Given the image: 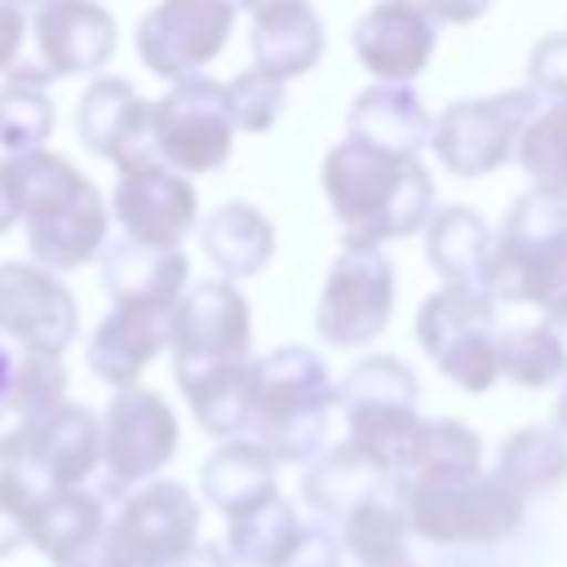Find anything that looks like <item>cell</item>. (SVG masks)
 I'll list each match as a JSON object with an SVG mask.
<instances>
[{"label":"cell","mask_w":567,"mask_h":567,"mask_svg":"<svg viewBox=\"0 0 567 567\" xmlns=\"http://www.w3.org/2000/svg\"><path fill=\"white\" fill-rule=\"evenodd\" d=\"M496 474L518 496H545L567 478V434L558 425H523L496 452Z\"/></svg>","instance_id":"836d02e7"},{"label":"cell","mask_w":567,"mask_h":567,"mask_svg":"<svg viewBox=\"0 0 567 567\" xmlns=\"http://www.w3.org/2000/svg\"><path fill=\"white\" fill-rule=\"evenodd\" d=\"M536 106H540V97L532 89L452 102V106H443V115H434L430 146L447 173L483 177V173L501 168L505 159H514V142Z\"/></svg>","instance_id":"8fae6325"},{"label":"cell","mask_w":567,"mask_h":567,"mask_svg":"<svg viewBox=\"0 0 567 567\" xmlns=\"http://www.w3.org/2000/svg\"><path fill=\"white\" fill-rule=\"evenodd\" d=\"M350 44H354L363 71H372L377 80L412 84L434 58L439 22L430 18V9L421 0H381L354 22Z\"/></svg>","instance_id":"ac0fdd59"},{"label":"cell","mask_w":567,"mask_h":567,"mask_svg":"<svg viewBox=\"0 0 567 567\" xmlns=\"http://www.w3.org/2000/svg\"><path fill=\"white\" fill-rule=\"evenodd\" d=\"M102 425V483L124 496L128 487L155 478L173 452H177V416L164 403V394L142 390V385H124L115 390V399L106 403Z\"/></svg>","instance_id":"7c38bea8"},{"label":"cell","mask_w":567,"mask_h":567,"mask_svg":"<svg viewBox=\"0 0 567 567\" xmlns=\"http://www.w3.org/2000/svg\"><path fill=\"white\" fill-rule=\"evenodd\" d=\"M394 315V266L363 244H346L332 261L319 306L315 332L328 346H368L385 332Z\"/></svg>","instance_id":"4fadbf2b"},{"label":"cell","mask_w":567,"mask_h":567,"mask_svg":"<svg viewBox=\"0 0 567 567\" xmlns=\"http://www.w3.org/2000/svg\"><path fill=\"white\" fill-rule=\"evenodd\" d=\"M554 425L567 434V385H563V394H558V403H554Z\"/></svg>","instance_id":"681fc988"},{"label":"cell","mask_w":567,"mask_h":567,"mask_svg":"<svg viewBox=\"0 0 567 567\" xmlns=\"http://www.w3.org/2000/svg\"><path fill=\"white\" fill-rule=\"evenodd\" d=\"M22 350H27V346H18V341L0 337V390H4V385H9V377L18 372V359H22Z\"/></svg>","instance_id":"c3c4849f"},{"label":"cell","mask_w":567,"mask_h":567,"mask_svg":"<svg viewBox=\"0 0 567 567\" xmlns=\"http://www.w3.org/2000/svg\"><path fill=\"white\" fill-rule=\"evenodd\" d=\"M102 288L115 306H151L173 310L182 288L190 284V261L182 248H155L137 239L102 244Z\"/></svg>","instance_id":"7402d4cb"},{"label":"cell","mask_w":567,"mask_h":567,"mask_svg":"<svg viewBox=\"0 0 567 567\" xmlns=\"http://www.w3.org/2000/svg\"><path fill=\"white\" fill-rule=\"evenodd\" d=\"M563 248H567V199L532 186L509 204L501 235H492L478 288L492 301L545 306L554 297V266Z\"/></svg>","instance_id":"5b68a950"},{"label":"cell","mask_w":567,"mask_h":567,"mask_svg":"<svg viewBox=\"0 0 567 567\" xmlns=\"http://www.w3.org/2000/svg\"><path fill=\"white\" fill-rule=\"evenodd\" d=\"M0 337L62 354L80 337L75 292L40 261H0Z\"/></svg>","instance_id":"9a60e30c"},{"label":"cell","mask_w":567,"mask_h":567,"mask_svg":"<svg viewBox=\"0 0 567 567\" xmlns=\"http://www.w3.org/2000/svg\"><path fill=\"white\" fill-rule=\"evenodd\" d=\"M13 221H18V199H13V186H9V173L0 159V235L13 230Z\"/></svg>","instance_id":"7dc6e473"},{"label":"cell","mask_w":567,"mask_h":567,"mask_svg":"<svg viewBox=\"0 0 567 567\" xmlns=\"http://www.w3.org/2000/svg\"><path fill=\"white\" fill-rule=\"evenodd\" d=\"M252 66L292 80L323 58V22L310 0H275L252 13Z\"/></svg>","instance_id":"4316f807"},{"label":"cell","mask_w":567,"mask_h":567,"mask_svg":"<svg viewBox=\"0 0 567 567\" xmlns=\"http://www.w3.org/2000/svg\"><path fill=\"white\" fill-rule=\"evenodd\" d=\"M421 230H425L430 270H439L447 284H478L487 248H492V226L474 208H465V204L434 208Z\"/></svg>","instance_id":"1f68e13d"},{"label":"cell","mask_w":567,"mask_h":567,"mask_svg":"<svg viewBox=\"0 0 567 567\" xmlns=\"http://www.w3.org/2000/svg\"><path fill=\"white\" fill-rule=\"evenodd\" d=\"M13 4H22V9H27V4H31V9H40V4H49V0H13Z\"/></svg>","instance_id":"816d5d0a"},{"label":"cell","mask_w":567,"mask_h":567,"mask_svg":"<svg viewBox=\"0 0 567 567\" xmlns=\"http://www.w3.org/2000/svg\"><path fill=\"white\" fill-rule=\"evenodd\" d=\"M226 558L230 567H288L292 554L301 549L306 523L292 509V501H284L279 492L266 496L261 505L226 518Z\"/></svg>","instance_id":"f546056e"},{"label":"cell","mask_w":567,"mask_h":567,"mask_svg":"<svg viewBox=\"0 0 567 567\" xmlns=\"http://www.w3.org/2000/svg\"><path fill=\"white\" fill-rule=\"evenodd\" d=\"M399 474L390 470H377L372 461H363L350 443H328L319 456L306 461V474H301V496L306 505L323 518V523H337L359 496H368L372 487L390 483Z\"/></svg>","instance_id":"4dcf8cb0"},{"label":"cell","mask_w":567,"mask_h":567,"mask_svg":"<svg viewBox=\"0 0 567 567\" xmlns=\"http://www.w3.org/2000/svg\"><path fill=\"white\" fill-rule=\"evenodd\" d=\"M44 496H49V487L22 461H4L0 465V558H9L18 545H27L35 505Z\"/></svg>","instance_id":"f35d334b"},{"label":"cell","mask_w":567,"mask_h":567,"mask_svg":"<svg viewBox=\"0 0 567 567\" xmlns=\"http://www.w3.org/2000/svg\"><path fill=\"white\" fill-rule=\"evenodd\" d=\"M284 102H288V97H284V80L270 75V71H261V66H248V71H239V75L226 84L230 120H235V128H244V133H266V128L279 120Z\"/></svg>","instance_id":"ab89813d"},{"label":"cell","mask_w":567,"mask_h":567,"mask_svg":"<svg viewBox=\"0 0 567 567\" xmlns=\"http://www.w3.org/2000/svg\"><path fill=\"white\" fill-rule=\"evenodd\" d=\"M421 385L416 372L394 354H363L337 385V408L346 421V443L377 470L403 474L408 447L416 439Z\"/></svg>","instance_id":"277c9868"},{"label":"cell","mask_w":567,"mask_h":567,"mask_svg":"<svg viewBox=\"0 0 567 567\" xmlns=\"http://www.w3.org/2000/svg\"><path fill=\"white\" fill-rule=\"evenodd\" d=\"M527 89L540 102L567 97V31H549L527 53Z\"/></svg>","instance_id":"60d3db41"},{"label":"cell","mask_w":567,"mask_h":567,"mask_svg":"<svg viewBox=\"0 0 567 567\" xmlns=\"http://www.w3.org/2000/svg\"><path fill=\"white\" fill-rule=\"evenodd\" d=\"M49 492L58 487H80L93 483L102 470V425L84 403L62 399L31 434L27 452L18 456Z\"/></svg>","instance_id":"44dd1931"},{"label":"cell","mask_w":567,"mask_h":567,"mask_svg":"<svg viewBox=\"0 0 567 567\" xmlns=\"http://www.w3.org/2000/svg\"><path fill=\"white\" fill-rule=\"evenodd\" d=\"M483 470V439L474 425L456 416H421L416 439L403 461L408 483H443V478H470Z\"/></svg>","instance_id":"d6a6232c"},{"label":"cell","mask_w":567,"mask_h":567,"mask_svg":"<svg viewBox=\"0 0 567 567\" xmlns=\"http://www.w3.org/2000/svg\"><path fill=\"white\" fill-rule=\"evenodd\" d=\"M75 124H80V142L124 168L151 164L155 159V142H151V102L124 80V75H97L75 106Z\"/></svg>","instance_id":"e0dca14e"},{"label":"cell","mask_w":567,"mask_h":567,"mask_svg":"<svg viewBox=\"0 0 567 567\" xmlns=\"http://www.w3.org/2000/svg\"><path fill=\"white\" fill-rule=\"evenodd\" d=\"M173 89L151 102V142L155 159L195 177V173H217L230 159L235 142V120L226 106V84L213 75H177L168 80Z\"/></svg>","instance_id":"30bf717a"},{"label":"cell","mask_w":567,"mask_h":567,"mask_svg":"<svg viewBox=\"0 0 567 567\" xmlns=\"http://www.w3.org/2000/svg\"><path fill=\"white\" fill-rule=\"evenodd\" d=\"M111 217L120 221L124 239L155 244V248H182V239L195 230L199 195L186 173L151 159V164L120 173L111 190Z\"/></svg>","instance_id":"2e32d148"},{"label":"cell","mask_w":567,"mask_h":567,"mask_svg":"<svg viewBox=\"0 0 567 567\" xmlns=\"http://www.w3.org/2000/svg\"><path fill=\"white\" fill-rule=\"evenodd\" d=\"M235 13V0H159L133 31L142 66L159 80H177L208 66L226 49Z\"/></svg>","instance_id":"5bb4252c"},{"label":"cell","mask_w":567,"mask_h":567,"mask_svg":"<svg viewBox=\"0 0 567 567\" xmlns=\"http://www.w3.org/2000/svg\"><path fill=\"white\" fill-rule=\"evenodd\" d=\"M275 492V461L252 439H221L199 465V496L226 518L261 505Z\"/></svg>","instance_id":"83f0119b"},{"label":"cell","mask_w":567,"mask_h":567,"mask_svg":"<svg viewBox=\"0 0 567 567\" xmlns=\"http://www.w3.org/2000/svg\"><path fill=\"white\" fill-rule=\"evenodd\" d=\"M168 350L173 381H190L230 363H244L252 350V315L235 279H199L186 284L168 315Z\"/></svg>","instance_id":"9c48e42d"},{"label":"cell","mask_w":567,"mask_h":567,"mask_svg":"<svg viewBox=\"0 0 567 567\" xmlns=\"http://www.w3.org/2000/svg\"><path fill=\"white\" fill-rule=\"evenodd\" d=\"M412 536L443 545V549H474L496 545L523 527L527 496H518L496 470L443 483H408L403 496Z\"/></svg>","instance_id":"8992f818"},{"label":"cell","mask_w":567,"mask_h":567,"mask_svg":"<svg viewBox=\"0 0 567 567\" xmlns=\"http://www.w3.org/2000/svg\"><path fill=\"white\" fill-rule=\"evenodd\" d=\"M115 18L97 0H49L35 9V53L49 80L93 75L115 53Z\"/></svg>","instance_id":"d6986e66"},{"label":"cell","mask_w":567,"mask_h":567,"mask_svg":"<svg viewBox=\"0 0 567 567\" xmlns=\"http://www.w3.org/2000/svg\"><path fill=\"white\" fill-rule=\"evenodd\" d=\"M540 310H545V319H540V323L549 328V337L558 341L563 363H567V292H563V297H554V301H545Z\"/></svg>","instance_id":"bcb514c9"},{"label":"cell","mask_w":567,"mask_h":567,"mask_svg":"<svg viewBox=\"0 0 567 567\" xmlns=\"http://www.w3.org/2000/svg\"><path fill=\"white\" fill-rule=\"evenodd\" d=\"M115 492L106 483L89 487H58L35 505L31 518V545L53 563V567H106L102 558V532H106V501Z\"/></svg>","instance_id":"ffe728a7"},{"label":"cell","mask_w":567,"mask_h":567,"mask_svg":"<svg viewBox=\"0 0 567 567\" xmlns=\"http://www.w3.org/2000/svg\"><path fill=\"white\" fill-rule=\"evenodd\" d=\"M514 159L532 177V186L567 199V97L540 102L514 142Z\"/></svg>","instance_id":"8d00e7d4"},{"label":"cell","mask_w":567,"mask_h":567,"mask_svg":"<svg viewBox=\"0 0 567 567\" xmlns=\"http://www.w3.org/2000/svg\"><path fill=\"white\" fill-rule=\"evenodd\" d=\"M421 4L430 9L434 22H452V27H470L492 9V0H421Z\"/></svg>","instance_id":"ee69618b"},{"label":"cell","mask_w":567,"mask_h":567,"mask_svg":"<svg viewBox=\"0 0 567 567\" xmlns=\"http://www.w3.org/2000/svg\"><path fill=\"white\" fill-rule=\"evenodd\" d=\"M195 412V421L213 439H244L248 434V408H252V359L190 377L177 385Z\"/></svg>","instance_id":"d590c367"},{"label":"cell","mask_w":567,"mask_h":567,"mask_svg":"<svg viewBox=\"0 0 567 567\" xmlns=\"http://www.w3.org/2000/svg\"><path fill=\"white\" fill-rule=\"evenodd\" d=\"M239 9H248V13H257V9H266V4H275V0H235Z\"/></svg>","instance_id":"f907efd6"},{"label":"cell","mask_w":567,"mask_h":567,"mask_svg":"<svg viewBox=\"0 0 567 567\" xmlns=\"http://www.w3.org/2000/svg\"><path fill=\"white\" fill-rule=\"evenodd\" d=\"M168 315L173 310H151V306H111V315L93 328L89 337V372H97L106 385L124 390L137 385L142 368L168 350Z\"/></svg>","instance_id":"603a6c76"},{"label":"cell","mask_w":567,"mask_h":567,"mask_svg":"<svg viewBox=\"0 0 567 567\" xmlns=\"http://www.w3.org/2000/svg\"><path fill=\"white\" fill-rule=\"evenodd\" d=\"M288 567H341V540H337V532L323 518L319 523H306L301 549L292 554Z\"/></svg>","instance_id":"b9f144b4"},{"label":"cell","mask_w":567,"mask_h":567,"mask_svg":"<svg viewBox=\"0 0 567 567\" xmlns=\"http://www.w3.org/2000/svg\"><path fill=\"white\" fill-rule=\"evenodd\" d=\"M337 385L310 346H279L252 359L248 434L275 465H306L328 447Z\"/></svg>","instance_id":"3957f363"},{"label":"cell","mask_w":567,"mask_h":567,"mask_svg":"<svg viewBox=\"0 0 567 567\" xmlns=\"http://www.w3.org/2000/svg\"><path fill=\"white\" fill-rule=\"evenodd\" d=\"M496 377H505L523 390H545L558 377H567V363L545 323L505 328V332H496Z\"/></svg>","instance_id":"74e56055"},{"label":"cell","mask_w":567,"mask_h":567,"mask_svg":"<svg viewBox=\"0 0 567 567\" xmlns=\"http://www.w3.org/2000/svg\"><path fill=\"white\" fill-rule=\"evenodd\" d=\"M66 399V368L62 354L22 350L18 372L0 390V465L18 461L35 434V425Z\"/></svg>","instance_id":"cb8c5ba5"},{"label":"cell","mask_w":567,"mask_h":567,"mask_svg":"<svg viewBox=\"0 0 567 567\" xmlns=\"http://www.w3.org/2000/svg\"><path fill=\"white\" fill-rule=\"evenodd\" d=\"M13 199H18V221L27 226V252L31 261L49 270H75L89 266L102 244H106V199L102 190L66 159L53 151H22L4 159Z\"/></svg>","instance_id":"7a4b0ae2"},{"label":"cell","mask_w":567,"mask_h":567,"mask_svg":"<svg viewBox=\"0 0 567 567\" xmlns=\"http://www.w3.org/2000/svg\"><path fill=\"white\" fill-rule=\"evenodd\" d=\"M430 124L434 115L425 111V102L408 80H377L350 102L346 137H359L399 155H421V146L430 142Z\"/></svg>","instance_id":"484cf974"},{"label":"cell","mask_w":567,"mask_h":567,"mask_svg":"<svg viewBox=\"0 0 567 567\" xmlns=\"http://www.w3.org/2000/svg\"><path fill=\"white\" fill-rule=\"evenodd\" d=\"M323 195L346 244L408 239L434 213V177L416 155L341 137L323 159Z\"/></svg>","instance_id":"6da1fadb"},{"label":"cell","mask_w":567,"mask_h":567,"mask_svg":"<svg viewBox=\"0 0 567 567\" xmlns=\"http://www.w3.org/2000/svg\"><path fill=\"white\" fill-rule=\"evenodd\" d=\"M403 496H408V478H390L381 487H372L368 496H359L337 523H341V549L354 558V567H394L408 554V509H403Z\"/></svg>","instance_id":"d4e9b609"},{"label":"cell","mask_w":567,"mask_h":567,"mask_svg":"<svg viewBox=\"0 0 567 567\" xmlns=\"http://www.w3.org/2000/svg\"><path fill=\"white\" fill-rule=\"evenodd\" d=\"M416 341L434 368L483 394L496 381V301L478 284H443L416 306Z\"/></svg>","instance_id":"ba28073f"},{"label":"cell","mask_w":567,"mask_h":567,"mask_svg":"<svg viewBox=\"0 0 567 567\" xmlns=\"http://www.w3.org/2000/svg\"><path fill=\"white\" fill-rule=\"evenodd\" d=\"M199 244H204V257L217 266L221 279H248L275 257V226L261 208L230 199L204 217Z\"/></svg>","instance_id":"f1b7e54d"},{"label":"cell","mask_w":567,"mask_h":567,"mask_svg":"<svg viewBox=\"0 0 567 567\" xmlns=\"http://www.w3.org/2000/svg\"><path fill=\"white\" fill-rule=\"evenodd\" d=\"M49 75L40 66L18 62L9 71V80L0 84V151L4 155H22V151H40L53 137V97L44 93Z\"/></svg>","instance_id":"e575fe53"},{"label":"cell","mask_w":567,"mask_h":567,"mask_svg":"<svg viewBox=\"0 0 567 567\" xmlns=\"http://www.w3.org/2000/svg\"><path fill=\"white\" fill-rule=\"evenodd\" d=\"M22 40H27V13L13 0H0V75H9L22 62Z\"/></svg>","instance_id":"7bdbcfd3"},{"label":"cell","mask_w":567,"mask_h":567,"mask_svg":"<svg viewBox=\"0 0 567 567\" xmlns=\"http://www.w3.org/2000/svg\"><path fill=\"white\" fill-rule=\"evenodd\" d=\"M394 567H416V558H403V563H394Z\"/></svg>","instance_id":"f5cc1de1"},{"label":"cell","mask_w":567,"mask_h":567,"mask_svg":"<svg viewBox=\"0 0 567 567\" xmlns=\"http://www.w3.org/2000/svg\"><path fill=\"white\" fill-rule=\"evenodd\" d=\"M199 540V501L177 478H146L120 496L102 532L106 567H168Z\"/></svg>","instance_id":"52a82bcc"},{"label":"cell","mask_w":567,"mask_h":567,"mask_svg":"<svg viewBox=\"0 0 567 567\" xmlns=\"http://www.w3.org/2000/svg\"><path fill=\"white\" fill-rule=\"evenodd\" d=\"M168 567H230V558H226V549L221 545H190L182 558H173Z\"/></svg>","instance_id":"f6af8a7d"}]
</instances>
